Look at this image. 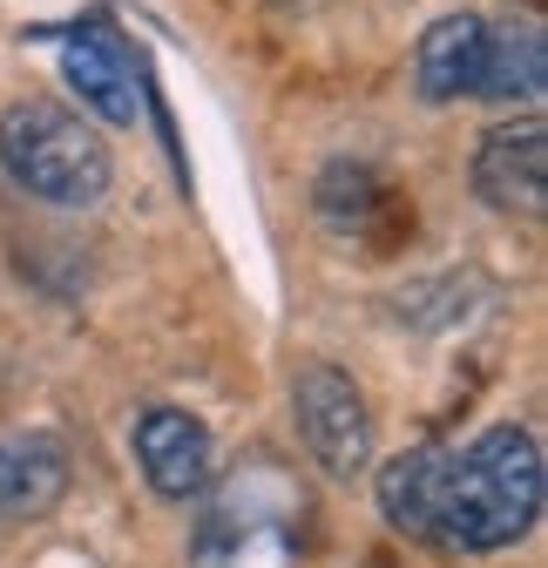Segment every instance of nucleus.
Masks as SVG:
<instances>
[{"label":"nucleus","instance_id":"7ed1b4c3","mask_svg":"<svg viewBox=\"0 0 548 568\" xmlns=\"http://www.w3.org/2000/svg\"><path fill=\"white\" fill-rule=\"evenodd\" d=\"M0 170L14 176V190L54 203V210H89L109 196V142L95 135V122H82L75 109H61L48 95L8 102L0 109Z\"/></svg>","mask_w":548,"mask_h":568},{"label":"nucleus","instance_id":"9d476101","mask_svg":"<svg viewBox=\"0 0 548 568\" xmlns=\"http://www.w3.org/2000/svg\"><path fill=\"white\" fill-rule=\"evenodd\" d=\"M440 474H447V447H406L399 460L379 467L373 494H379V515L414 535V541H434V515H440Z\"/></svg>","mask_w":548,"mask_h":568},{"label":"nucleus","instance_id":"1a4fd4ad","mask_svg":"<svg viewBox=\"0 0 548 568\" xmlns=\"http://www.w3.org/2000/svg\"><path fill=\"white\" fill-rule=\"evenodd\" d=\"M481 48H488V21L481 14H447L420 34L414 48V82L427 102H460L481 82Z\"/></svg>","mask_w":548,"mask_h":568},{"label":"nucleus","instance_id":"f03ea898","mask_svg":"<svg viewBox=\"0 0 548 568\" xmlns=\"http://www.w3.org/2000/svg\"><path fill=\"white\" fill-rule=\"evenodd\" d=\"M203 494L211 501L190 528V568H292L298 561L312 501L292 480V467H278L271 454H251L224 480L211 474Z\"/></svg>","mask_w":548,"mask_h":568},{"label":"nucleus","instance_id":"423d86ee","mask_svg":"<svg viewBox=\"0 0 548 568\" xmlns=\"http://www.w3.org/2000/svg\"><path fill=\"white\" fill-rule=\"evenodd\" d=\"M474 196L508 217H541L548 203V129L541 122H501L474 150Z\"/></svg>","mask_w":548,"mask_h":568},{"label":"nucleus","instance_id":"6e6552de","mask_svg":"<svg viewBox=\"0 0 548 568\" xmlns=\"http://www.w3.org/2000/svg\"><path fill=\"white\" fill-rule=\"evenodd\" d=\"M54 54H61V82L82 95V109H95L102 122H135V82H129V61L109 34L95 28H61L54 34Z\"/></svg>","mask_w":548,"mask_h":568},{"label":"nucleus","instance_id":"39448f33","mask_svg":"<svg viewBox=\"0 0 548 568\" xmlns=\"http://www.w3.org/2000/svg\"><path fill=\"white\" fill-rule=\"evenodd\" d=\"M135 467H143V480L163 494V501H196L203 487H211V426H203L196 413L183 406H143L135 413Z\"/></svg>","mask_w":548,"mask_h":568},{"label":"nucleus","instance_id":"0eeeda50","mask_svg":"<svg viewBox=\"0 0 548 568\" xmlns=\"http://www.w3.org/2000/svg\"><path fill=\"white\" fill-rule=\"evenodd\" d=\"M68 494V447L48 434H8L0 440V528L41 521Z\"/></svg>","mask_w":548,"mask_h":568},{"label":"nucleus","instance_id":"f8f14e48","mask_svg":"<svg viewBox=\"0 0 548 568\" xmlns=\"http://www.w3.org/2000/svg\"><path fill=\"white\" fill-rule=\"evenodd\" d=\"M386 183L366 170V163H332L318 176V217L338 231V237H373V217L386 210Z\"/></svg>","mask_w":548,"mask_h":568},{"label":"nucleus","instance_id":"20e7f679","mask_svg":"<svg viewBox=\"0 0 548 568\" xmlns=\"http://www.w3.org/2000/svg\"><path fill=\"white\" fill-rule=\"evenodd\" d=\"M292 419L312 467H325L332 480H353L373 467V413L338 366H305L292 379Z\"/></svg>","mask_w":548,"mask_h":568},{"label":"nucleus","instance_id":"9b49d317","mask_svg":"<svg viewBox=\"0 0 548 568\" xmlns=\"http://www.w3.org/2000/svg\"><path fill=\"white\" fill-rule=\"evenodd\" d=\"M541 89H548V41H541V28L535 21L488 28L474 95H488V102H541Z\"/></svg>","mask_w":548,"mask_h":568},{"label":"nucleus","instance_id":"f257e3e1","mask_svg":"<svg viewBox=\"0 0 548 568\" xmlns=\"http://www.w3.org/2000/svg\"><path fill=\"white\" fill-rule=\"evenodd\" d=\"M541 480H548L541 474V440L528 426H488L481 440L447 447L434 541L467 548V555L515 548L541 521Z\"/></svg>","mask_w":548,"mask_h":568}]
</instances>
